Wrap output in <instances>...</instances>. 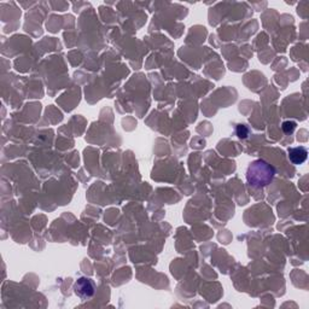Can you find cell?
<instances>
[{
	"label": "cell",
	"instance_id": "2",
	"mask_svg": "<svg viewBox=\"0 0 309 309\" xmlns=\"http://www.w3.org/2000/svg\"><path fill=\"white\" fill-rule=\"evenodd\" d=\"M74 292L82 301L90 300V298L93 297L95 292L94 281L90 278H79L74 284Z\"/></svg>",
	"mask_w": 309,
	"mask_h": 309
},
{
	"label": "cell",
	"instance_id": "3",
	"mask_svg": "<svg viewBox=\"0 0 309 309\" xmlns=\"http://www.w3.org/2000/svg\"><path fill=\"white\" fill-rule=\"evenodd\" d=\"M289 152V160L293 163V164L298 165L306 162L308 157V151L306 147L297 146V147H290L288 150Z\"/></svg>",
	"mask_w": 309,
	"mask_h": 309
},
{
	"label": "cell",
	"instance_id": "4",
	"mask_svg": "<svg viewBox=\"0 0 309 309\" xmlns=\"http://www.w3.org/2000/svg\"><path fill=\"white\" fill-rule=\"evenodd\" d=\"M296 127H297V124L293 121H285L283 124V126H281L284 133H286V134H290V133H292L293 130L296 129Z\"/></svg>",
	"mask_w": 309,
	"mask_h": 309
},
{
	"label": "cell",
	"instance_id": "1",
	"mask_svg": "<svg viewBox=\"0 0 309 309\" xmlns=\"http://www.w3.org/2000/svg\"><path fill=\"white\" fill-rule=\"evenodd\" d=\"M274 168L263 160H256L249 164L247 170L248 184L253 187H265L274 178Z\"/></svg>",
	"mask_w": 309,
	"mask_h": 309
},
{
	"label": "cell",
	"instance_id": "5",
	"mask_svg": "<svg viewBox=\"0 0 309 309\" xmlns=\"http://www.w3.org/2000/svg\"><path fill=\"white\" fill-rule=\"evenodd\" d=\"M236 133H237L238 137L244 139V138H247L249 135V128L244 125H238L237 129H236Z\"/></svg>",
	"mask_w": 309,
	"mask_h": 309
}]
</instances>
